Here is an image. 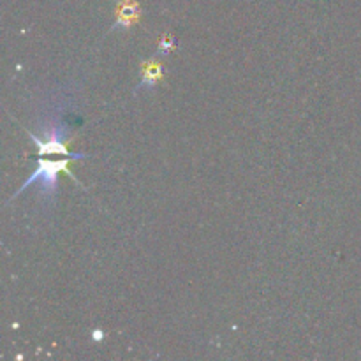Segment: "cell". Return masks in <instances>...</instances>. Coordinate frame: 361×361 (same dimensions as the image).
<instances>
[{"instance_id": "cell-1", "label": "cell", "mask_w": 361, "mask_h": 361, "mask_svg": "<svg viewBox=\"0 0 361 361\" xmlns=\"http://www.w3.org/2000/svg\"><path fill=\"white\" fill-rule=\"evenodd\" d=\"M71 159H62V161H46V159H39L37 161V169L32 173L30 178H27L23 182V185L18 189V192H14L13 197L20 196L28 185H34V183H39V200L42 201V204H48V207H53L56 201V194H59V173H66L67 176H71L73 180L78 178L74 176V173L69 169Z\"/></svg>"}, {"instance_id": "cell-2", "label": "cell", "mask_w": 361, "mask_h": 361, "mask_svg": "<svg viewBox=\"0 0 361 361\" xmlns=\"http://www.w3.org/2000/svg\"><path fill=\"white\" fill-rule=\"evenodd\" d=\"M35 145H37V152L41 157L44 155H67L73 159H85V154H74L69 150V140H71V127L67 122H63L62 116L48 120L46 123H39V134L28 133Z\"/></svg>"}, {"instance_id": "cell-3", "label": "cell", "mask_w": 361, "mask_h": 361, "mask_svg": "<svg viewBox=\"0 0 361 361\" xmlns=\"http://www.w3.org/2000/svg\"><path fill=\"white\" fill-rule=\"evenodd\" d=\"M141 6L136 0H118L115 6V21L111 25V32L129 30L140 21Z\"/></svg>"}, {"instance_id": "cell-4", "label": "cell", "mask_w": 361, "mask_h": 361, "mask_svg": "<svg viewBox=\"0 0 361 361\" xmlns=\"http://www.w3.org/2000/svg\"><path fill=\"white\" fill-rule=\"evenodd\" d=\"M161 80L162 63L159 62V56H154V59L141 63V80L137 87L134 88V94H137L140 90H152V88H155V85L161 83Z\"/></svg>"}, {"instance_id": "cell-5", "label": "cell", "mask_w": 361, "mask_h": 361, "mask_svg": "<svg viewBox=\"0 0 361 361\" xmlns=\"http://www.w3.org/2000/svg\"><path fill=\"white\" fill-rule=\"evenodd\" d=\"M176 42H175V37L173 35H162L161 41H159L157 44V51H155V56H164V55H169V53L175 49Z\"/></svg>"}, {"instance_id": "cell-6", "label": "cell", "mask_w": 361, "mask_h": 361, "mask_svg": "<svg viewBox=\"0 0 361 361\" xmlns=\"http://www.w3.org/2000/svg\"><path fill=\"white\" fill-rule=\"evenodd\" d=\"M94 338H95V341H101V338H102V331L95 330V331H94Z\"/></svg>"}]
</instances>
